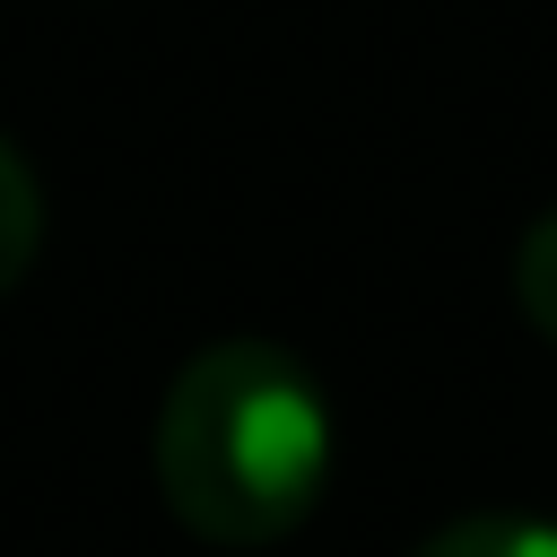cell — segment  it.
Returning <instances> with one entry per match:
<instances>
[{
	"mask_svg": "<svg viewBox=\"0 0 557 557\" xmlns=\"http://www.w3.org/2000/svg\"><path fill=\"white\" fill-rule=\"evenodd\" d=\"M418 557H557V522H540V513H461Z\"/></svg>",
	"mask_w": 557,
	"mask_h": 557,
	"instance_id": "obj_2",
	"label": "cell"
},
{
	"mask_svg": "<svg viewBox=\"0 0 557 557\" xmlns=\"http://www.w3.org/2000/svg\"><path fill=\"white\" fill-rule=\"evenodd\" d=\"M331 479V409L270 339L200 348L157 400V496L209 548L287 540Z\"/></svg>",
	"mask_w": 557,
	"mask_h": 557,
	"instance_id": "obj_1",
	"label": "cell"
},
{
	"mask_svg": "<svg viewBox=\"0 0 557 557\" xmlns=\"http://www.w3.org/2000/svg\"><path fill=\"white\" fill-rule=\"evenodd\" d=\"M513 305L540 339H557V209L531 218L522 244H513Z\"/></svg>",
	"mask_w": 557,
	"mask_h": 557,
	"instance_id": "obj_4",
	"label": "cell"
},
{
	"mask_svg": "<svg viewBox=\"0 0 557 557\" xmlns=\"http://www.w3.org/2000/svg\"><path fill=\"white\" fill-rule=\"evenodd\" d=\"M35 244H44V191H35V174H26V157L0 139V296L26 278V261H35Z\"/></svg>",
	"mask_w": 557,
	"mask_h": 557,
	"instance_id": "obj_3",
	"label": "cell"
}]
</instances>
